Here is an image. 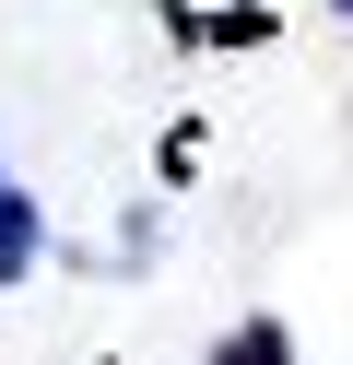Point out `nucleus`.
<instances>
[{
  "instance_id": "nucleus-3",
  "label": "nucleus",
  "mask_w": 353,
  "mask_h": 365,
  "mask_svg": "<svg viewBox=\"0 0 353 365\" xmlns=\"http://www.w3.org/2000/svg\"><path fill=\"white\" fill-rule=\"evenodd\" d=\"M177 36H200V48H259L271 12H259V0H224V12H177Z\"/></svg>"
},
{
  "instance_id": "nucleus-4",
  "label": "nucleus",
  "mask_w": 353,
  "mask_h": 365,
  "mask_svg": "<svg viewBox=\"0 0 353 365\" xmlns=\"http://www.w3.org/2000/svg\"><path fill=\"white\" fill-rule=\"evenodd\" d=\"M318 12H329V24H353V0H318Z\"/></svg>"
},
{
  "instance_id": "nucleus-1",
  "label": "nucleus",
  "mask_w": 353,
  "mask_h": 365,
  "mask_svg": "<svg viewBox=\"0 0 353 365\" xmlns=\"http://www.w3.org/2000/svg\"><path fill=\"white\" fill-rule=\"evenodd\" d=\"M36 271H47V212L24 200V177H12V189H0V294H24Z\"/></svg>"
},
{
  "instance_id": "nucleus-2",
  "label": "nucleus",
  "mask_w": 353,
  "mask_h": 365,
  "mask_svg": "<svg viewBox=\"0 0 353 365\" xmlns=\"http://www.w3.org/2000/svg\"><path fill=\"white\" fill-rule=\"evenodd\" d=\"M212 365H295V330H282V318L259 307V318H235V330L212 341Z\"/></svg>"
},
{
  "instance_id": "nucleus-5",
  "label": "nucleus",
  "mask_w": 353,
  "mask_h": 365,
  "mask_svg": "<svg viewBox=\"0 0 353 365\" xmlns=\"http://www.w3.org/2000/svg\"><path fill=\"white\" fill-rule=\"evenodd\" d=\"M0 189H12V165H0Z\"/></svg>"
}]
</instances>
